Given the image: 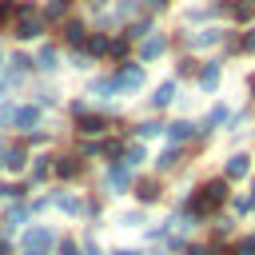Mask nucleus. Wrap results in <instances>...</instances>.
Wrapping results in <instances>:
<instances>
[{"label":"nucleus","instance_id":"obj_1","mask_svg":"<svg viewBox=\"0 0 255 255\" xmlns=\"http://www.w3.org/2000/svg\"><path fill=\"white\" fill-rule=\"evenodd\" d=\"M223 199H227V183H223V179H211V183L199 187V195L187 199V211H191V219H203V215H211Z\"/></svg>","mask_w":255,"mask_h":255},{"label":"nucleus","instance_id":"obj_2","mask_svg":"<svg viewBox=\"0 0 255 255\" xmlns=\"http://www.w3.org/2000/svg\"><path fill=\"white\" fill-rule=\"evenodd\" d=\"M143 84V68L139 64H131V68H124L120 76H116V88H128V92H135Z\"/></svg>","mask_w":255,"mask_h":255},{"label":"nucleus","instance_id":"obj_3","mask_svg":"<svg viewBox=\"0 0 255 255\" xmlns=\"http://www.w3.org/2000/svg\"><path fill=\"white\" fill-rule=\"evenodd\" d=\"M16 36H20V40H36V36H40V20H36V16H20Z\"/></svg>","mask_w":255,"mask_h":255},{"label":"nucleus","instance_id":"obj_4","mask_svg":"<svg viewBox=\"0 0 255 255\" xmlns=\"http://www.w3.org/2000/svg\"><path fill=\"white\" fill-rule=\"evenodd\" d=\"M24 243H28V251H44V247L52 243V231H48V227H36V231H28Z\"/></svg>","mask_w":255,"mask_h":255},{"label":"nucleus","instance_id":"obj_5","mask_svg":"<svg viewBox=\"0 0 255 255\" xmlns=\"http://www.w3.org/2000/svg\"><path fill=\"white\" fill-rule=\"evenodd\" d=\"M16 124H20V131H32L40 124V108H20L16 112Z\"/></svg>","mask_w":255,"mask_h":255},{"label":"nucleus","instance_id":"obj_6","mask_svg":"<svg viewBox=\"0 0 255 255\" xmlns=\"http://www.w3.org/2000/svg\"><path fill=\"white\" fill-rule=\"evenodd\" d=\"M231 16H235L239 24L255 20V0H235V4H231Z\"/></svg>","mask_w":255,"mask_h":255},{"label":"nucleus","instance_id":"obj_7","mask_svg":"<svg viewBox=\"0 0 255 255\" xmlns=\"http://www.w3.org/2000/svg\"><path fill=\"white\" fill-rule=\"evenodd\" d=\"M163 48H167V40H163V36H151V40L139 48V56H143V60H155V56H163Z\"/></svg>","mask_w":255,"mask_h":255},{"label":"nucleus","instance_id":"obj_8","mask_svg":"<svg viewBox=\"0 0 255 255\" xmlns=\"http://www.w3.org/2000/svg\"><path fill=\"white\" fill-rule=\"evenodd\" d=\"M247 167H251V159H247V155H231V159H227V179L247 175Z\"/></svg>","mask_w":255,"mask_h":255},{"label":"nucleus","instance_id":"obj_9","mask_svg":"<svg viewBox=\"0 0 255 255\" xmlns=\"http://www.w3.org/2000/svg\"><path fill=\"white\" fill-rule=\"evenodd\" d=\"M171 96H175V84H159V88H155V96H151V104H155V108H167V104H171Z\"/></svg>","mask_w":255,"mask_h":255},{"label":"nucleus","instance_id":"obj_10","mask_svg":"<svg viewBox=\"0 0 255 255\" xmlns=\"http://www.w3.org/2000/svg\"><path fill=\"white\" fill-rule=\"evenodd\" d=\"M128 183H131V167H112V187L124 191Z\"/></svg>","mask_w":255,"mask_h":255},{"label":"nucleus","instance_id":"obj_11","mask_svg":"<svg viewBox=\"0 0 255 255\" xmlns=\"http://www.w3.org/2000/svg\"><path fill=\"white\" fill-rule=\"evenodd\" d=\"M219 40V28H207V32H199V36H191V48H207V44H215Z\"/></svg>","mask_w":255,"mask_h":255},{"label":"nucleus","instance_id":"obj_12","mask_svg":"<svg viewBox=\"0 0 255 255\" xmlns=\"http://www.w3.org/2000/svg\"><path fill=\"white\" fill-rule=\"evenodd\" d=\"M199 84H203V88H215V84H219V64H207V68L199 72Z\"/></svg>","mask_w":255,"mask_h":255},{"label":"nucleus","instance_id":"obj_13","mask_svg":"<svg viewBox=\"0 0 255 255\" xmlns=\"http://www.w3.org/2000/svg\"><path fill=\"white\" fill-rule=\"evenodd\" d=\"M135 191H139V199H143V203H151V199H159V183H155V179H147V183H139Z\"/></svg>","mask_w":255,"mask_h":255},{"label":"nucleus","instance_id":"obj_14","mask_svg":"<svg viewBox=\"0 0 255 255\" xmlns=\"http://www.w3.org/2000/svg\"><path fill=\"white\" fill-rule=\"evenodd\" d=\"M56 171H60V175H80V159H72V155H64V159L56 163Z\"/></svg>","mask_w":255,"mask_h":255},{"label":"nucleus","instance_id":"obj_15","mask_svg":"<svg viewBox=\"0 0 255 255\" xmlns=\"http://www.w3.org/2000/svg\"><path fill=\"white\" fill-rule=\"evenodd\" d=\"M191 131H195V128H191V124H171V128H167V135H171V139H175V143H179V139H187V135H191Z\"/></svg>","mask_w":255,"mask_h":255},{"label":"nucleus","instance_id":"obj_16","mask_svg":"<svg viewBox=\"0 0 255 255\" xmlns=\"http://www.w3.org/2000/svg\"><path fill=\"white\" fill-rule=\"evenodd\" d=\"M56 203H60V207H64V211H68V215H80V207H84V203H80V199H76V195H60V199H56Z\"/></svg>","mask_w":255,"mask_h":255},{"label":"nucleus","instance_id":"obj_17","mask_svg":"<svg viewBox=\"0 0 255 255\" xmlns=\"http://www.w3.org/2000/svg\"><path fill=\"white\" fill-rule=\"evenodd\" d=\"M48 171H52V163H48V155H40V159L32 163V179H44Z\"/></svg>","mask_w":255,"mask_h":255},{"label":"nucleus","instance_id":"obj_18","mask_svg":"<svg viewBox=\"0 0 255 255\" xmlns=\"http://www.w3.org/2000/svg\"><path fill=\"white\" fill-rule=\"evenodd\" d=\"M60 16H68V0H52L48 4V20H60Z\"/></svg>","mask_w":255,"mask_h":255},{"label":"nucleus","instance_id":"obj_19","mask_svg":"<svg viewBox=\"0 0 255 255\" xmlns=\"http://www.w3.org/2000/svg\"><path fill=\"white\" fill-rule=\"evenodd\" d=\"M64 40H68V44H80V40H84V28H80V24H68Z\"/></svg>","mask_w":255,"mask_h":255},{"label":"nucleus","instance_id":"obj_20","mask_svg":"<svg viewBox=\"0 0 255 255\" xmlns=\"http://www.w3.org/2000/svg\"><path fill=\"white\" fill-rule=\"evenodd\" d=\"M155 163H159V167H175V163H179V151L171 147V151H163V155H159Z\"/></svg>","mask_w":255,"mask_h":255},{"label":"nucleus","instance_id":"obj_21","mask_svg":"<svg viewBox=\"0 0 255 255\" xmlns=\"http://www.w3.org/2000/svg\"><path fill=\"white\" fill-rule=\"evenodd\" d=\"M227 120V108H211V116H207V128H215V124H223Z\"/></svg>","mask_w":255,"mask_h":255},{"label":"nucleus","instance_id":"obj_22","mask_svg":"<svg viewBox=\"0 0 255 255\" xmlns=\"http://www.w3.org/2000/svg\"><path fill=\"white\" fill-rule=\"evenodd\" d=\"M80 131H88V135L92 131H104V120H80Z\"/></svg>","mask_w":255,"mask_h":255},{"label":"nucleus","instance_id":"obj_23","mask_svg":"<svg viewBox=\"0 0 255 255\" xmlns=\"http://www.w3.org/2000/svg\"><path fill=\"white\" fill-rule=\"evenodd\" d=\"M56 251H60V255H80V247H76L72 239H60V243H56Z\"/></svg>","mask_w":255,"mask_h":255},{"label":"nucleus","instance_id":"obj_24","mask_svg":"<svg viewBox=\"0 0 255 255\" xmlns=\"http://www.w3.org/2000/svg\"><path fill=\"white\" fill-rule=\"evenodd\" d=\"M88 52H108V40H104V36H92V40H88Z\"/></svg>","mask_w":255,"mask_h":255},{"label":"nucleus","instance_id":"obj_25","mask_svg":"<svg viewBox=\"0 0 255 255\" xmlns=\"http://www.w3.org/2000/svg\"><path fill=\"white\" fill-rule=\"evenodd\" d=\"M159 131H167L163 124H139V135H159Z\"/></svg>","mask_w":255,"mask_h":255},{"label":"nucleus","instance_id":"obj_26","mask_svg":"<svg viewBox=\"0 0 255 255\" xmlns=\"http://www.w3.org/2000/svg\"><path fill=\"white\" fill-rule=\"evenodd\" d=\"M139 159H143V147H131V151H128V155H124V163H128V167H135V163H139Z\"/></svg>","mask_w":255,"mask_h":255},{"label":"nucleus","instance_id":"obj_27","mask_svg":"<svg viewBox=\"0 0 255 255\" xmlns=\"http://www.w3.org/2000/svg\"><path fill=\"white\" fill-rule=\"evenodd\" d=\"M8 167L20 171V167H24V151H8Z\"/></svg>","mask_w":255,"mask_h":255},{"label":"nucleus","instance_id":"obj_28","mask_svg":"<svg viewBox=\"0 0 255 255\" xmlns=\"http://www.w3.org/2000/svg\"><path fill=\"white\" fill-rule=\"evenodd\" d=\"M120 223H128V227H139V211H128V215H120Z\"/></svg>","mask_w":255,"mask_h":255},{"label":"nucleus","instance_id":"obj_29","mask_svg":"<svg viewBox=\"0 0 255 255\" xmlns=\"http://www.w3.org/2000/svg\"><path fill=\"white\" fill-rule=\"evenodd\" d=\"M235 255H255V239H243V243H239V251H235Z\"/></svg>","mask_w":255,"mask_h":255},{"label":"nucleus","instance_id":"obj_30","mask_svg":"<svg viewBox=\"0 0 255 255\" xmlns=\"http://www.w3.org/2000/svg\"><path fill=\"white\" fill-rule=\"evenodd\" d=\"M40 68H56V52H44L40 56Z\"/></svg>","mask_w":255,"mask_h":255},{"label":"nucleus","instance_id":"obj_31","mask_svg":"<svg viewBox=\"0 0 255 255\" xmlns=\"http://www.w3.org/2000/svg\"><path fill=\"white\" fill-rule=\"evenodd\" d=\"M243 48H247V52H255V32H251V36L243 40Z\"/></svg>","mask_w":255,"mask_h":255},{"label":"nucleus","instance_id":"obj_32","mask_svg":"<svg viewBox=\"0 0 255 255\" xmlns=\"http://www.w3.org/2000/svg\"><path fill=\"white\" fill-rule=\"evenodd\" d=\"M187 255H211V251H207V247H191Z\"/></svg>","mask_w":255,"mask_h":255},{"label":"nucleus","instance_id":"obj_33","mask_svg":"<svg viewBox=\"0 0 255 255\" xmlns=\"http://www.w3.org/2000/svg\"><path fill=\"white\" fill-rule=\"evenodd\" d=\"M163 4H167V0H147V8H163Z\"/></svg>","mask_w":255,"mask_h":255},{"label":"nucleus","instance_id":"obj_34","mask_svg":"<svg viewBox=\"0 0 255 255\" xmlns=\"http://www.w3.org/2000/svg\"><path fill=\"white\" fill-rule=\"evenodd\" d=\"M116 255H143V251H116Z\"/></svg>","mask_w":255,"mask_h":255},{"label":"nucleus","instance_id":"obj_35","mask_svg":"<svg viewBox=\"0 0 255 255\" xmlns=\"http://www.w3.org/2000/svg\"><path fill=\"white\" fill-rule=\"evenodd\" d=\"M0 195H8V187H4V183H0Z\"/></svg>","mask_w":255,"mask_h":255},{"label":"nucleus","instance_id":"obj_36","mask_svg":"<svg viewBox=\"0 0 255 255\" xmlns=\"http://www.w3.org/2000/svg\"><path fill=\"white\" fill-rule=\"evenodd\" d=\"M28 255H40V251H28Z\"/></svg>","mask_w":255,"mask_h":255}]
</instances>
